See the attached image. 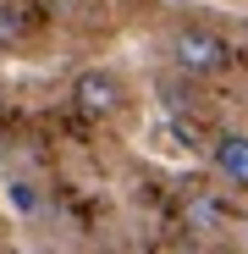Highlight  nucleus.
<instances>
[{
	"mask_svg": "<svg viewBox=\"0 0 248 254\" xmlns=\"http://www.w3.org/2000/svg\"><path fill=\"white\" fill-rule=\"evenodd\" d=\"M17 6H0V45H17V39H22V22L11 17Z\"/></svg>",
	"mask_w": 248,
	"mask_h": 254,
	"instance_id": "39448f33",
	"label": "nucleus"
},
{
	"mask_svg": "<svg viewBox=\"0 0 248 254\" xmlns=\"http://www.w3.org/2000/svg\"><path fill=\"white\" fill-rule=\"evenodd\" d=\"M11 199H17V210H28V216H33V183H11Z\"/></svg>",
	"mask_w": 248,
	"mask_h": 254,
	"instance_id": "423d86ee",
	"label": "nucleus"
},
{
	"mask_svg": "<svg viewBox=\"0 0 248 254\" xmlns=\"http://www.w3.org/2000/svg\"><path fill=\"white\" fill-rule=\"evenodd\" d=\"M165 50H171V66L188 72V77H221L232 66V45L210 28H177Z\"/></svg>",
	"mask_w": 248,
	"mask_h": 254,
	"instance_id": "f257e3e1",
	"label": "nucleus"
},
{
	"mask_svg": "<svg viewBox=\"0 0 248 254\" xmlns=\"http://www.w3.org/2000/svg\"><path fill=\"white\" fill-rule=\"evenodd\" d=\"M182 221H188V232H198V238L226 232V199H215V193H193V199L182 204Z\"/></svg>",
	"mask_w": 248,
	"mask_h": 254,
	"instance_id": "20e7f679",
	"label": "nucleus"
},
{
	"mask_svg": "<svg viewBox=\"0 0 248 254\" xmlns=\"http://www.w3.org/2000/svg\"><path fill=\"white\" fill-rule=\"evenodd\" d=\"M72 105H77L83 116H94V122H110V116H121V105H127V89H121L116 72L94 66V72H77V83H72Z\"/></svg>",
	"mask_w": 248,
	"mask_h": 254,
	"instance_id": "f03ea898",
	"label": "nucleus"
},
{
	"mask_svg": "<svg viewBox=\"0 0 248 254\" xmlns=\"http://www.w3.org/2000/svg\"><path fill=\"white\" fill-rule=\"evenodd\" d=\"M210 172H215L226 188L248 193V133H221V138L210 144Z\"/></svg>",
	"mask_w": 248,
	"mask_h": 254,
	"instance_id": "7ed1b4c3",
	"label": "nucleus"
}]
</instances>
